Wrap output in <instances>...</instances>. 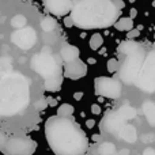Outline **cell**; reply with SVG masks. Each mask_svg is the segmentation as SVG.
Instances as JSON below:
<instances>
[{
  "mask_svg": "<svg viewBox=\"0 0 155 155\" xmlns=\"http://www.w3.org/2000/svg\"><path fill=\"white\" fill-rule=\"evenodd\" d=\"M45 137L56 155H83L88 147L87 135L74 117L54 116L45 123Z\"/></svg>",
  "mask_w": 155,
  "mask_h": 155,
  "instance_id": "cell-1",
  "label": "cell"
},
{
  "mask_svg": "<svg viewBox=\"0 0 155 155\" xmlns=\"http://www.w3.org/2000/svg\"><path fill=\"white\" fill-rule=\"evenodd\" d=\"M70 12L74 26L82 30L107 29L121 15L114 0H72Z\"/></svg>",
  "mask_w": 155,
  "mask_h": 155,
  "instance_id": "cell-2",
  "label": "cell"
},
{
  "mask_svg": "<svg viewBox=\"0 0 155 155\" xmlns=\"http://www.w3.org/2000/svg\"><path fill=\"white\" fill-rule=\"evenodd\" d=\"M30 104V79L19 72L0 78V117L22 113Z\"/></svg>",
  "mask_w": 155,
  "mask_h": 155,
  "instance_id": "cell-3",
  "label": "cell"
},
{
  "mask_svg": "<svg viewBox=\"0 0 155 155\" xmlns=\"http://www.w3.org/2000/svg\"><path fill=\"white\" fill-rule=\"evenodd\" d=\"M121 60H118V78L125 84H135L139 71L142 68L143 60L147 53V48L143 44L134 40L123 41L117 46Z\"/></svg>",
  "mask_w": 155,
  "mask_h": 155,
  "instance_id": "cell-4",
  "label": "cell"
},
{
  "mask_svg": "<svg viewBox=\"0 0 155 155\" xmlns=\"http://www.w3.org/2000/svg\"><path fill=\"white\" fill-rule=\"evenodd\" d=\"M61 57L52 54L48 48L31 57V70L45 79L46 91H59L63 84Z\"/></svg>",
  "mask_w": 155,
  "mask_h": 155,
  "instance_id": "cell-5",
  "label": "cell"
},
{
  "mask_svg": "<svg viewBox=\"0 0 155 155\" xmlns=\"http://www.w3.org/2000/svg\"><path fill=\"white\" fill-rule=\"evenodd\" d=\"M135 84L147 94L155 93V49L147 51Z\"/></svg>",
  "mask_w": 155,
  "mask_h": 155,
  "instance_id": "cell-6",
  "label": "cell"
},
{
  "mask_svg": "<svg viewBox=\"0 0 155 155\" xmlns=\"http://www.w3.org/2000/svg\"><path fill=\"white\" fill-rule=\"evenodd\" d=\"M37 143L29 136L18 135V136H11L4 140L0 146V151L5 155H33L35 151Z\"/></svg>",
  "mask_w": 155,
  "mask_h": 155,
  "instance_id": "cell-7",
  "label": "cell"
},
{
  "mask_svg": "<svg viewBox=\"0 0 155 155\" xmlns=\"http://www.w3.org/2000/svg\"><path fill=\"white\" fill-rule=\"evenodd\" d=\"M123 84L114 78L99 76L95 79V93L105 98L117 99L121 97Z\"/></svg>",
  "mask_w": 155,
  "mask_h": 155,
  "instance_id": "cell-8",
  "label": "cell"
},
{
  "mask_svg": "<svg viewBox=\"0 0 155 155\" xmlns=\"http://www.w3.org/2000/svg\"><path fill=\"white\" fill-rule=\"evenodd\" d=\"M11 41L22 51H29L37 42V33L33 27H21L12 33Z\"/></svg>",
  "mask_w": 155,
  "mask_h": 155,
  "instance_id": "cell-9",
  "label": "cell"
},
{
  "mask_svg": "<svg viewBox=\"0 0 155 155\" xmlns=\"http://www.w3.org/2000/svg\"><path fill=\"white\" fill-rule=\"evenodd\" d=\"M124 124H125V120L121 117L120 113L117 110H110L101 120V129L107 134H116L120 131Z\"/></svg>",
  "mask_w": 155,
  "mask_h": 155,
  "instance_id": "cell-10",
  "label": "cell"
},
{
  "mask_svg": "<svg viewBox=\"0 0 155 155\" xmlns=\"http://www.w3.org/2000/svg\"><path fill=\"white\" fill-rule=\"evenodd\" d=\"M63 74L68 79H72V80L80 79V78L87 75V64L84 61H82V60H79V57H78V59L72 60V61L65 63Z\"/></svg>",
  "mask_w": 155,
  "mask_h": 155,
  "instance_id": "cell-11",
  "label": "cell"
},
{
  "mask_svg": "<svg viewBox=\"0 0 155 155\" xmlns=\"http://www.w3.org/2000/svg\"><path fill=\"white\" fill-rule=\"evenodd\" d=\"M45 10L56 16H65L72 8V0H42Z\"/></svg>",
  "mask_w": 155,
  "mask_h": 155,
  "instance_id": "cell-12",
  "label": "cell"
},
{
  "mask_svg": "<svg viewBox=\"0 0 155 155\" xmlns=\"http://www.w3.org/2000/svg\"><path fill=\"white\" fill-rule=\"evenodd\" d=\"M60 57L64 63L72 61L79 57V49L75 45H71V44H63L61 49H60Z\"/></svg>",
  "mask_w": 155,
  "mask_h": 155,
  "instance_id": "cell-13",
  "label": "cell"
},
{
  "mask_svg": "<svg viewBox=\"0 0 155 155\" xmlns=\"http://www.w3.org/2000/svg\"><path fill=\"white\" fill-rule=\"evenodd\" d=\"M118 135H120L121 139L128 143H134L137 140V131L131 124H124L120 128V131H118Z\"/></svg>",
  "mask_w": 155,
  "mask_h": 155,
  "instance_id": "cell-14",
  "label": "cell"
},
{
  "mask_svg": "<svg viewBox=\"0 0 155 155\" xmlns=\"http://www.w3.org/2000/svg\"><path fill=\"white\" fill-rule=\"evenodd\" d=\"M143 113H144L148 124L151 127H155V104L153 101H146L143 104Z\"/></svg>",
  "mask_w": 155,
  "mask_h": 155,
  "instance_id": "cell-15",
  "label": "cell"
},
{
  "mask_svg": "<svg viewBox=\"0 0 155 155\" xmlns=\"http://www.w3.org/2000/svg\"><path fill=\"white\" fill-rule=\"evenodd\" d=\"M114 27L118 31H129L134 29V19L132 18H120L114 22Z\"/></svg>",
  "mask_w": 155,
  "mask_h": 155,
  "instance_id": "cell-16",
  "label": "cell"
},
{
  "mask_svg": "<svg viewBox=\"0 0 155 155\" xmlns=\"http://www.w3.org/2000/svg\"><path fill=\"white\" fill-rule=\"evenodd\" d=\"M117 112L120 113L121 117H123L125 121L132 120V118L136 117V110H135V107H132L131 105H128V104L123 105V106H121L120 109L117 110Z\"/></svg>",
  "mask_w": 155,
  "mask_h": 155,
  "instance_id": "cell-17",
  "label": "cell"
},
{
  "mask_svg": "<svg viewBox=\"0 0 155 155\" xmlns=\"http://www.w3.org/2000/svg\"><path fill=\"white\" fill-rule=\"evenodd\" d=\"M40 25L44 31H53L57 26V22H56V19L52 18V16H45V18L41 21Z\"/></svg>",
  "mask_w": 155,
  "mask_h": 155,
  "instance_id": "cell-18",
  "label": "cell"
},
{
  "mask_svg": "<svg viewBox=\"0 0 155 155\" xmlns=\"http://www.w3.org/2000/svg\"><path fill=\"white\" fill-rule=\"evenodd\" d=\"M12 71V61L10 57H0V76Z\"/></svg>",
  "mask_w": 155,
  "mask_h": 155,
  "instance_id": "cell-19",
  "label": "cell"
},
{
  "mask_svg": "<svg viewBox=\"0 0 155 155\" xmlns=\"http://www.w3.org/2000/svg\"><path fill=\"white\" fill-rule=\"evenodd\" d=\"M74 112V106L71 104H63L61 106L57 109V116H61V117H72Z\"/></svg>",
  "mask_w": 155,
  "mask_h": 155,
  "instance_id": "cell-20",
  "label": "cell"
},
{
  "mask_svg": "<svg viewBox=\"0 0 155 155\" xmlns=\"http://www.w3.org/2000/svg\"><path fill=\"white\" fill-rule=\"evenodd\" d=\"M102 44H104V37H102L99 33L93 34V37L90 38V48L93 49V51H98L102 46Z\"/></svg>",
  "mask_w": 155,
  "mask_h": 155,
  "instance_id": "cell-21",
  "label": "cell"
},
{
  "mask_svg": "<svg viewBox=\"0 0 155 155\" xmlns=\"http://www.w3.org/2000/svg\"><path fill=\"white\" fill-rule=\"evenodd\" d=\"M99 154L101 155H109V154H113L116 151V146L110 142H104L99 144Z\"/></svg>",
  "mask_w": 155,
  "mask_h": 155,
  "instance_id": "cell-22",
  "label": "cell"
},
{
  "mask_svg": "<svg viewBox=\"0 0 155 155\" xmlns=\"http://www.w3.org/2000/svg\"><path fill=\"white\" fill-rule=\"evenodd\" d=\"M26 18H25L23 15H15L12 18V21H11V25H12V27H16V29H21V27H25L26 26Z\"/></svg>",
  "mask_w": 155,
  "mask_h": 155,
  "instance_id": "cell-23",
  "label": "cell"
},
{
  "mask_svg": "<svg viewBox=\"0 0 155 155\" xmlns=\"http://www.w3.org/2000/svg\"><path fill=\"white\" fill-rule=\"evenodd\" d=\"M118 70V60L117 59H109L107 60V71L110 74L117 72Z\"/></svg>",
  "mask_w": 155,
  "mask_h": 155,
  "instance_id": "cell-24",
  "label": "cell"
},
{
  "mask_svg": "<svg viewBox=\"0 0 155 155\" xmlns=\"http://www.w3.org/2000/svg\"><path fill=\"white\" fill-rule=\"evenodd\" d=\"M34 106H35V109H38V110H44L46 106H48V101H46L45 98H41L40 101L35 102Z\"/></svg>",
  "mask_w": 155,
  "mask_h": 155,
  "instance_id": "cell-25",
  "label": "cell"
},
{
  "mask_svg": "<svg viewBox=\"0 0 155 155\" xmlns=\"http://www.w3.org/2000/svg\"><path fill=\"white\" fill-rule=\"evenodd\" d=\"M139 34H140V30L139 29H136V30L131 29L128 31V34H127V38H128V40H134V38L139 37Z\"/></svg>",
  "mask_w": 155,
  "mask_h": 155,
  "instance_id": "cell-26",
  "label": "cell"
},
{
  "mask_svg": "<svg viewBox=\"0 0 155 155\" xmlns=\"http://www.w3.org/2000/svg\"><path fill=\"white\" fill-rule=\"evenodd\" d=\"M91 112H93V114H101V106L99 105H91Z\"/></svg>",
  "mask_w": 155,
  "mask_h": 155,
  "instance_id": "cell-27",
  "label": "cell"
},
{
  "mask_svg": "<svg viewBox=\"0 0 155 155\" xmlns=\"http://www.w3.org/2000/svg\"><path fill=\"white\" fill-rule=\"evenodd\" d=\"M64 25H65V27H72L74 26V22H72V19H71V16H65Z\"/></svg>",
  "mask_w": 155,
  "mask_h": 155,
  "instance_id": "cell-28",
  "label": "cell"
},
{
  "mask_svg": "<svg viewBox=\"0 0 155 155\" xmlns=\"http://www.w3.org/2000/svg\"><path fill=\"white\" fill-rule=\"evenodd\" d=\"M143 155H155V150L151 147H147L144 151H143Z\"/></svg>",
  "mask_w": 155,
  "mask_h": 155,
  "instance_id": "cell-29",
  "label": "cell"
},
{
  "mask_svg": "<svg viewBox=\"0 0 155 155\" xmlns=\"http://www.w3.org/2000/svg\"><path fill=\"white\" fill-rule=\"evenodd\" d=\"M114 4L117 5V7L120 8V10H123V8L125 7V3H124L123 0H114Z\"/></svg>",
  "mask_w": 155,
  "mask_h": 155,
  "instance_id": "cell-30",
  "label": "cell"
},
{
  "mask_svg": "<svg viewBox=\"0 0 155 155\" xmlns=\"http://www.w3.org/2000/svg\"><path fill=\"white\" fill-rule=\"evenodd\" d=\"M5 139H7V135H5L4 132L0 131V146H2L3 143H4V140H5Z\"/></svg>",
  "mask_w": 155,
  "mask_h": 155,
  "instance_id": "cell-31",
  "label": "cell"
},
{
  "mask_svg": "<svg viewBox=\"0 0 155 155\" xmlns=\"http://www.w3.org/2000/svg\"><path fill=\"white\" fill-rule=\"evenodd\" d=\"M82 97H83V93H80V91H78V93L74 94V98H75L76 101H79V99H82Z\"/></svg>",
  "mask_w": 155,
  "mask_h": 155,
  "instance_id": "cell-32",
  "label": "cell"
},
{
  "mask_svg": "<svg viewBox=\"0 0 155 155\" xmlns=\"http://www.w3.org/2000/svg\"><path fill=\"white\" fill-rule=\"evenodd\" d=\"M86 125H87V128H93L95 125V123H94V120H87L86 121Z\"/></svg>",
  "mask_w": 155,
  "mask_h": 155,
  "instance_id": "cell-33",
  "label": "cell"
},
{
  "mask_svg": "<svg viewBox=\"0 0 155 155\" xmlns=\"http://www.w3.org/2000/svg\"><path fill=\"white\" fill-rule=\"evenodd\" d=\"M136 15H137V11H136V8H132V10H131V16H129V18H132V19H134Z\"/></svg>",
  "mask_w": 155,
  "mask_h": 155,
  "instance_id": "cell-34",
  "label": "cell"
},
{
  "mask_svg": "<svg viewBox=\"0 0 155 155\" xmlns=\"http://www.w3.org/2000/svg\"><path fill=\"white\" fill-rule=\"evenodd\" d=\"M46 101H48V104L51 105V106H54V105H56V101H54L53 98H48Z\"/></svg>",
  "mask_w": 155,
  "mask_h": 155,
  "instance_id": "cell-35",
  "label": "cell"
},
{
  "mask_svg": "<svg viewBox=\"0 0 155 155\" xmlns=\"http://www.w3.org/2000/svg\"><path fill=\"white\" fill-rule=\"evenodd\" d=\"M93 140H95V142H98V140H99V135H94V136H93Z\"/></svg>",
  "mask_w": 155,
  "mask_h": 155,
  "instance_id": "cell-36",
  "label": "cell"
},
{
  "mask_svg": "<svg viewBox=\"0 0 155 155\" xmlns=\"http://www.w3.org/2000/svg\"><path fill=\"white\" fill-rule=\"evenodd\" d=\"M88 63H90V64H94V63H95V59H88Z\"/></svg>",
  "mask_w": 155,
  "mask_h": 155,
  "instance_id": "cell-37",
  "label": "cell"
},
{
  "mask_svg": "<svg viewBox=\"0 0 155 155\" xmlns=\"http://www.w3.org/2000/svg\"><path fill=\"white\" fill-rule=\"evenodd\" d=\"M153 48H154V49H155V44H154V45H153Z\"/></svg>",
  "mask_w": 155,
  "mask_h": 155,
  "instance_id": "cell-38",
  "label": "cell"
},
{
  "mask_svg": "<svg viewBox=\"0 0 155 155\" xmlns=\"http://www.w3.org/2000/svg\"><path fill=\"white\" fill-rule=\"evenodd\" d=\"M154 38H155V35H154Z\"/></svg>",
  "mask_w": 155,
  "mask_h": 155,
  "instance_id": "cell-39",
  "label": "cell"
}]
</instances>
